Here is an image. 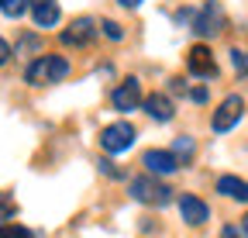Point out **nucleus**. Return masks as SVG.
<instances>
[{
	"mask_svg": "<svg viewBox=\"0 0 248 238\" xmlns=\"http://www.w3.org/2000/svg\"><path fill=\"white\" fill-rule=\"evenodd\" d=\"M66 73H69V63H66L62 55H38L35 63L28 66L24 79H28L31 86H45V83H59V79H66Z\"/></svg>",
	"mask_w": 248,
	"mask_h": 238,
	"instance_id": "1",
	"label": "nucleus"
},
{
	"mask_svg": "<svg viewBox=\"0 0 248 238\" xmlns=\"http://www.w3.org/2000/svg\"><path fill=\"white\" fill-rule=\"evenodd\" d=\"M131 187V197L138 200V204H152V207H166L169 200H172V190L159 180V176H135V180L128 183Z\"/></svg>",
	"mask_w": 248,
	"mask_h": 238,
	"instance_id": "2",
	"label": "nucleus"
},
{
	"mask_svg": "<svg viewBox=\"0 0 248 238\" xmlns=\"http://www.w3.org/2000/svg\"><path fill=\"white\" fill-rule=\"evenodd\" d=\"M100 145H104V152L110 156H121V152H128V148L135 145V125L128 121H114L100 131Z\"/></svg>",
	"mask_w": 248,
	"mask_h": 238,
	"instance_id": "3",
	"label": "nucleus"
},
{
	"mask_svg": "<svg viewBox=\"0 0 248 238\" xmlns=\"http://www.w3.org/2000/svg\"><path fill=\"white\" fill-rule=\"evenodd\" d=\"M193 32H197L200 38H214V35L224 32V11H221V4H217V0H210V4H203V7L197 11Z\"/></svg>",
	"mask_w": 248,
	"mask_h": 238,
	"instance_id": "4",
	"label": "nucleus"
},
{
	"mask_svg": "<svg viewBox=\"0 0 248 238\" xmlns=\"http://www.w3.org/2000/svg\"><path fill=\"white\" fill-rule=\"evenodd\" d=\"M241 111H245V100L238 97V94H231V97H224V104L214 111V117H210V128L217 131V135H224V131H231L238 121H241Z\"/></svg>",
	"mask_w": 248,
	"mask_h": 238,
	"instance_id": "5",
	"label": "nucleus"
},
{
	"mask_svg": "<svg viewBox=\"0 0 248 238\" xmlns=\"http://www.w3.org/2000/svg\"><path fill=\"white\" fill-rule=\"evenodd\" d=\"M110 104H114V111H121V114H128V111H135L138 104H145V97H141V83L135 79V76H128L117 90L110 94Z\"/></svg>",
	"mask_w": 248,
	"mask_h": 238,
	"instance_id": "6",
	"label": "nucleus"
},
{
	"mask_svg": "<svg viewBox=\"0 0 248 238\" xmlns=\"http://www.w3.org/2000/svg\"><path fill=\"white\" fill-rule=\"evenodd\" d=\"M141 166L152 176H172L179 169V156L176 152H166V148H148V152L141 156Z\"/></svg>",
	"mask_w": 248,
	"mask_h": 238,
	"instance_id": "7",
	"label": "nucleus"
},
{
	"mask_svg": "<svg viewBox=\"0 0 248 238\" xmlns=\"http://www.w3.org/2000/svg\"><path fill=\"white\" fill-rule=\"evenodd\" d=\"M97 38V21L93 17H76L66 32H62V45H73V48H83Z\"/></svg>",
	"mask_w": 248,
	"mask_h": 238,
	"instance_id": "8",
	"label": "nucleus"
},
{
	"mask_svg": "<svg viewBox=\"0 0 248 238\" xmlns=\"http://www.w3.org/2000/svg\"><path fill=\"white\" fill-rule=\"evenodd\" d=\"M186 66H190L193 76H203V79L217 76V63H214V55H210L207 45H193L190 55H186Z\"/></svg>",
	"mask_w": 248,
	"mask_h": 238,
	"instance_id": "9",
	"label": "nucleus"
},
{
	"mask_svg": "<svg viewBox=\"0 0 248 238\" xmlns=\"http://www.w3.org/2000/svg\"><path fill=\"white\" fill-rule=\"evenodd\" d=\"M179 214H183L186 224H203V221L210 218V207H207L200 197H193V193H183V197H179Z\"/></svg>",
	"mask_w": 248,
	"mask_h": 238,
	"instance_id": "10",
	"label": "nucleus"
},
{
	"mask_svg": "<svg viewBox=\"0 0 248 238\" xmlns=\"http://www.w3.org/2000/svg\"><path fill=\"white\" fill-rule=\"evenodd\" d=\"M31 17H35L38 28H55L62 11H59V0H31Z\"/></svg>",
	"mask_w": 248,
	"mask_h": 238,
	"instance_id": "11",
	"label": "nucleus"
},
{
	"mask_svg": "<svg viewBox=\"0 0 248 238\" xmlns=\"http://www.w3.org/2000/svg\"><path fill=\"white\" fill-rule=\"evenodd\" d=\"M145 111H148V117H155V121H172V114H176V107H172V100L166 97V94H152V97H145Z\"/></svg>",
	"mask_w": 248,
	"mask_h": 238,
	"instance_id": "12",
	"label": "nucleus"
},
{
	"mask_svg": "<svg viewBox=\"0 0 248 238\" xmlns=\"http://www.w3.org/2000/svg\"><path fill=\"white\" fill-rule=\"evenodd\" d=\"M217 193H224V197L245 204V200H248V183L238 180V176H221V180H217Z\"/></svg>",
	"mask_w": 248,
	"mask_h": 238,
	"instance_id": "13",
	"label": "nucleus"
},
{
	"mask_svg": "<svg viewBox=\"0 0 248 238\" xmlns=\"http://www.w3.org/2000/svg\"><path fill=\"white\" fill-rule=\"evenodd\" d=\"M31 7V0H0V14L4 17H21Z\"/></svg>",
	"mask_w": 248,
	"mask_h": 238,
	"instance_id": "14",
	"label": "nucleus"
},
{
	"mask_svg": "<svg viewBox=\"0 0 248 238\" xmlns=\"http://www.w3.org/2000/svg\"><path fill=\"white\" fill-rule=\"evenodd\" d=\"M0 238H35L24 224H0Z\"/></svg>",
	"mask_w": 248,
	"mask_h": 238,
	"instance_id": "15",
	"label": "nucleus"
},
{
	"mask_svg": "<svg viewBox=\"0 0 248 238\" xmlns=\"http://www.w3.org/2000/svg\"><path fill=\"white\" fill-rule=\"evenodd\" d=\"M14 211H17V204L11 200V193H4V190H0V221L14 218Z\"/></svg>",
	"mask_w": 248,
	"mask_h": 238,
	"instance_id": "16",
	"label": "nucleus"
},
{
	"mask_svg": "<svg viewBox=\"0 0 248 238\" xmlns=\"http://www.w3.org/2000/svg\"><path fill=\"white\" fill-rule=\"evenodd\" d=\"M100 28H104V35H107L110 42H121V38H124V28H121L117 21H104Z\"/></svg>",
	"mask_w": 248,
	"mask_h": 238,
	"instance_id": "17",
	"label": "nucleus"
},
{
	"mask_svg": "<svg viewBox=\"0 0 248 238\" xmlns=\"http://www.w3.org/2000/svg\"><path fill=\"white\" fill-rule=\"evenodd\" d=\"M172 152H176V156H183V159H190V156H193V142H190V138H176Z\"/></svg>",
	"mask_w": 248,
	"mask_h": 238,
	"instance_id": "18",
	"label": "nucleus"
},
{
	"mask_svg": "<svg viewBox=\"0 0 248 238\" xmlns=\"http://www.w3.org/2000/svg\"><path fill=\"white\" fill-rule=\"evenodd\" d=\"M231 63H234V69H238V73H245V76H248V52H238V48H234V52H231Z\"/></svg>",
	"mask_w": 248,
	"mask_h": 238,
	"instance_id": "19",
	"label": "nucleus"
},
{
	"mask_svg": "<svg viewBox=\"0 0 248 238\" xmlns=\"http://www.w3.org/2000/svg\"><path fill=\"white\" fill-rule=\"evenodd\" d=\"M221 238H245V235L238 231V224H228V228H221Z\"/></svg>",
	"mask_w": 248,
	"mask_h": 238,
	"instance_id": "20",
	"label": "nucleus"
},
{
	"mask_svg": "<svg viewBox=\"0 0 248 238\" xmlns=\"http://www.w3.org/2000/svg\"><path fill=\"white\" fill-rule=\"evenodd\" d=\"M7 59H11V45L0 38V66H7Z\"/></svg>",
	"mask_w": 248,
	"mask_h": 238,
	"instance_id": "21",
	"label": "nucleus"
},
{
	"mask_svg": "<svg viewBox=\"0 0 248 238\" xmlns=\"http://www.w3.org/2000/svg\"><path fill=\"white\" fill-rule=\"evenodd\" d=\"M21 48H31V52H35V48H38V38H31V35H24V38H21Z\"/></svg>",
	"mask_w": 248,
	"mask_h": 238,
	"instance_id": "22",
	"label": "nucleus"
},
{
	"mask_svg": "<svg viewBox=\"0 0 248 238\" xmlns=\"http://www.w3.org/2000/svg\"><path fill=\"white\" fill-rule=\"evenodd\" d=\"M190 97H193V100H197V104H203V100H207V90H203V86H197V90H193V94H190Z\"/></svg>",
	"mask_w": 248,
	"mask_h": 238,
	"instance_id": "23",
	"label": "nucleus"
},
{
	"mask_svg": "<svg viewBox=\"0 0 248 238\" xmlns=\"http://www.w3.org/2000/svg\"><path fill=\"white\" fill-rule=\"evenodd\" d=\"M117 4H121V7H138L141 0H117Z\"/></svg>",
	"mask_w": 248,
	"mask_h": 238,
	"instance_id": "24",
	"label": "nucleus"
},
{
	"mask_svg": "<svg viewBox=\"0 0 248 238\" xmlns=\"http://www.w3.org/2000/svg\"><path fill=\"white\" fill-rule=\"evenodd\" d=\"M245 235H248V214H245Z\"/></svg>",
	"mask_w": 248,
	"mask_h": 238,
	"instance_id": "25",
	"label": "nucleus"
}]
</instances>
